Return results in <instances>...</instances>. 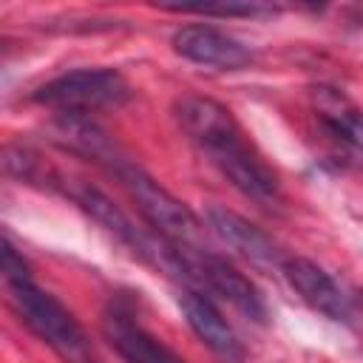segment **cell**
I'll return each instance as SVG.
<instances>
[{"label":"cell","instance_id":"6da1fadb","mask_svg":"<svg viewBox=\"0 0 363 363\" xmlns=\"http://www.w3.org/2000/svg\"><path fill=\"white\" fill-rule=\"evenodd\" d=\"M176 119L190 142L221 170V176L258 204H278L281 184L261 153L247 142L235 116L210 96H182Z\"/></svg>","mask_w":363,"mask_h":363},{"label":"cell","instance_id":"7a4b0ae2","mask_svg":"<svg viewBox=\"0 0 363 363\" xmlns=\"http://www.w3.org/2000/svg\"><path fill=\"white\" fill-rule=\"evenodd\" d=\"M6 286H9V301L20 315V320L65 363H102L85 329L51 292L40 289L31 278Z\"/></svg>","mask_w":363,"mask_h":363},{"label":"cell","instance_id":"3957f363","mask_svg":"<svg viewBox=\"0 0 363 363\" xmlns=\"http://www.w3.org/2000/svg\"><path fill=\"white\" fill-rule=\"evenodd\" d=\"M113 173L125 184L142 218L159 233V238H164L173 247H199L201 221L193 216V210L184 201H179L173 193H167L156 179H150L128 159L116 164Z\"/></svg>","mask_w":363,"mask_h":363},{"label":"cell","instance_id":"277c9868","mask_svg":"<svg viewBox=\"0 0 363 363\" xmlns=\"http://www.w3.org/2000/svg\"><path fill=\"white\" fill-rule=\"evenodd\" d=\"M130 96V85L113 68H79L60 74L34 91V102L60 116H85L99 108H116Z\"/></svg>","mask_w":363,"mask_h":363},{"label":"cell","instance_id":"5b68a950","mask_svg":"<svg viewBox=\"0 0 363 363\" xmlns=\"http://www.w3.org/2000/svg\"><path fill=\"white\" fill-rule=\"evenodd\" d=\"M173 250L179 258V275H184L187 281L204 284L210 292L221 295L227 303H233L238 312H244L252 320L267 318V303L258 286L241 269H235L227 258L201 247H173Z\"/></svg>","mask_w":363,"mask_h":363},{"label":"cell","instance_id":"8992f818","mask_svg":"<svg viewBox=\"0 0 363 363\" xmlns=\"http://www.w3.org/2000/svg\"><path fill=\"white\" fill-rule=\"evenodd\" d=\"M281 269H284V278L289 281V286L301 295V301L306 306H312L315 312H320L323 318L337 320V323H346L352 318L349 295L335 284V278L320 264L292 255V258H284Z\"/></svg>","mask_w":363,"mask_h":363},{"label":"cell","instance_id":"52a82bcc","mask_svg":"<svg viewBox=\"0 0 363 363\" xmlns=\"http://www.w3.org/2000/svg\"><path fill=\"white\" fill-rule=\"evenodd\" d=\"M170 43H173L176 54H182L184 60L199 62V65H210L218 71H238V68L252 62V54L247 45H241L227 31L204 26V23L182 26Z\"/></svg>","mask_w":363,"mask_h":363},{"label":"cell","instance_id":"ba28073f","mask_svg":"<svg viewBox=\"0 0 363 363\" xmlns=\"http://www.w3.org/2000/svg\"><path fill=\"white\" fill-rule=\"evenodd\" d=\"M179 306L190 323V329L196 332V337L224 363H244L247 352L244 343L238 340L235 329L227 323V318L213 306L210 298H204L196 289H184L179 292Z\"/></svg>","mask_w":363,"mask_h":363},{"label":"cell","instance_id":"9c48e42d","mask_svg":"<svg viewBox=\"0 0 363 363\" xmlns=\"http://www.w3.org/2000/svg\"><path fill=\"white\" fill-rule=\"evenodd\" d=\"M207 227L238 255H244L252 264H278L281 252L278 244L252 221H247L244 216L227 210V207H207L204 210ZM284 264V261H281Z\"/></svg>","mask_w":363,"mask_h":363},{"label":"cell","instance_id":"30bf717a","mask_svg":"<svg viewBox=\"0 0 363 363\" xmlns=\"http://www.w3.org/2000/svg\"><path fill=\"white\" fill-rule=\"evenodd\" d=\"M102 335L125 363H184L147 329H142L122 309H108L102 318Z\"/></svg>","mask_w":363,"mask_h":363},{"label":"cell","instance_id":"8fae6325","mask_svg":"<svg viewBox=\"0 0 363 363\" xmlns=\"http://www.w3.org/2000/svg\"><path fill=\"white\" fill-rule=\"evenodd\" d=\"M312 108L320 125L352 150L363 153V108H357L343 91L318 85L312 88Z\"/></svg>","mask_w":363,"mask_h":363},{"label":"cell","instance_id":"7c38bea8","mask_svg":"<svg viewBox=\"0 0 363 363\" xmlns=\"http://www.w3.org/2000/svg\"><path fill=\"white\" fill-rule=\"evenodd\" d=\"M3 278L6 284H17V281H28V264L23 261V255L14 250L11 241H3Z\"/></svg>","mask_w":363,"mask_h":363},{"label":"cell","instance_id":"4fadbf2b","mask_svg":"<svg viewBox=\"0 0 363 363\" xmlns=\"http://www.w3.org/2000/svg\"><path fill=\"white\" fill-rule=\"evenodd\" d=\"M184 11L218 14V17H252V14H264V11H272V9H267V6H187Z\"/></svg>","mask_w":363,"mask_h":363},{"label":"cell","instance_id":"5bb4252c","mask_svg":"<svg viewBox=\"0 0 363 363\" xmlns=\"http://www.w3.org/2000/svg\"><path fill=\"white\" fill-rule=\"evenodd\" d=\"M357 303H360V306H363V286H360V289H357Z\"/></svg>","mask_w":363,"mask_h":363}]
</instances>
